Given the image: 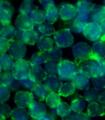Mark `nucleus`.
Listing matches in <instances>:
<instances>
[{"label": "nucleus", "instance_id": "f257e3e1", "mask_svg": "<svg viewBox=\"0 0 105 120\" xmlns=\"http://www.w3.org/2000/svg\"><path fill=\"white\" fill-rule=\"evenodd\" d=\"M78 72L76 65L69 60H62L58 64V75L61 80L72 81Z\"/></svg>", "mask_w": 105, "mask_h": 120}, {"label": "nucleus", "instance_id": "f03ea898", "mask_svg": "<svg viewBox=\"0 0 105 120\" xmlns=\"http://www.w3.org/2000/svg\"><path fill=\"white\" fill-rule=\"evenodd\" d=\"M72 53L75 59V65L80 62L89 61L92 59V51L87 43L80 42L72 48Z\"/></svg>", "mask_w": 105, "mask_h": 120}, {"label": "nucleus", "instance_id": "7ed1b4c3", "mask_svg": "<svg viewBox=\"0 0 105 120\" xmlns=\"http://www.w3.org/2000/svg\"><path fill=\"white\" fill-rule=\"evenodd\" d=\"M54 34V42L61 48L71 47L74 43V38L69 29H62L56 31Z\"/></svg>", "mask_w": 105, "mask_h": 120}, {"label": "nucleus", "instance_id": "20e7f679", "mask_svg": "<svg viewBox=\"0 0 105 120\" xmlns=\"http://www.w3.org/2000/svg\"><path fill=\"white\" fill-rule=\"evenodd\" d=\"M30 67L28 62L26 60H17L13 65L12 73L16 79L20 81L23 80L29 77Z\"/></svg>", "mask_w": 105, "mask_h": 120}, {"label": "nucleus", "instance_id": "39448f33", "mask_svg": "<svg viewBox=\"0 0 105 120\" xmlns=\"http://www.w3.org/2000/svg\"><path fill=\"white\" fill-rule=\"evenodd\" d=\"M78 72L88 79H92L98 75V66L94 62L85 61L76 65Z\"/></svg>", "mask_w": 105, "mask_h": 120}, {"label": "nucleus", "instance_id": "423d86ee", "mask_svg": "<svg viewBox=\"0 0 105 120\" xmlns=\"http://www.w3.org/2000/svg\"><path fill=\"white\" fill-rule=\"evenodd\" d=\"M83 33L85 37L91 41H96L101 34V27L98 24L89 22L84 27Z\"/></svg>", "mask_w": 105, "mask_h": 120}, {"label": "nucleus", "instance_id": "0eeeda50", "mask_svg": "<svg viewBox=\"0 0 105 120\" xmlns=\"http://www.w3.org/2000/svg\"><path fill=\"white\" fill-rule=\"evenodd\" d=\"M8 51L10 56L15 60L22 59L25 56L26 51V45L23 43L13 41L10 42Z\"/></svg>", "mask_w": 105, "mask_h": 120}, {"label": "nucleus", "instance_id": "6e6552de", "mask_svg": "<svg viewBox=\"0 0 105 120\" xmlns=\"http://www.w3.org/2000/svg\"><path fill=\"white\" fill-rule=\"evenodd\" d=\"M34 100L32 92L27 91H18L14 97L15 102L18 107L24 108L29 107Z\"/></svg>", "mask_w": 105, "mask_h": 120}, {"label": "nucleus", "instance_id": "1a4fd4ad", "mask_svg": "<svg viewBox=\"0 0 105 120\" xmlns=\"http://www.w3.org/2000/svg\"><path fill=\"white\" fill-rule=\"evenodd\" d=\"M93 3L84 1L78 0L75 5L76 10L75 17L82 21H87L89 18V15Z\"/></svg>", "mask_w": 105, "mask_h": 120}, {"label": "nucleus", "instance_id": "9d476101", "mask_svg": "<svg viewBox=\"0 0 105 120\" xmlns=\"http://www.w3.org/2000/svg\"><path fill=\"white\" fill-rule=\"evenodd\" d=\"M91 22L99 24L105 20V7L93 4L89 15Z\"/></svg>", "mask_w": 105, "mask_h": 120}, {"label": "nucleus", "instance_id": "9b49d317", "mask_svg": "<svg viewBox=\"0 0 105 120\" xmlns=\"http://www.w3.org/2000/svg\"><path fill=\"white\" fill-rule=\"evenodd\" d=\"M30 67L29 78L30 80L36 83L44 82L47 77V73L45 70L39 65L31 64Z\"/></svg>", "mask_w": 105, "mask_h": 120}, {"label": "nucleus", "instance_id": "f8f14e48", "mask_svg": "<svg viewBox=\"0 0 105 120\" xmlns=\"http://www.w3.org/2000/svg\"><path fill=\"white\" fill-rule=\"evenodd\" d=\"M28 113L32 118L39 119L46 116V108L43 103L37 102L34 100L33 102L29 107Z\"/></svg>", "mask_w": 105, "mask_h": 120}, {"label": "nucleus", "instance_id": "ddd939ff", "mask_svg": "<svg viewBox=\"0 0 105 120\" xmlns=\"http://www.w3.org/2000/svg\"><path fill=\"white\" fill-rule=\"evenodd\" d=\"M15 26L17 29L24 31L33 29L34 24L29 15L21 14L16 19Z\"/></svg>", "mask_w": 105, "mask_h": 120}, {"label": "nucleus", "instance_id": "4468645a", "mask_svg": "<svg viewBox=\"0 0 105 120\" xmlns=\"http://www.w3.org/2000/svg\"><path fill=\"white\" fill-rule=\"evenodd\" d=\"M44 85L50 92L58 94L59 89L63 85V83L61 79L57 75H49L46 78Z\"/></svg>", "mask_w": 105, "mask_h": 120}, {"label": "nucleus", "instance_id": "2eb2a0df", "mask_svg": "<svg viewBox=\"0 0 105 120\" xmlns=\"http://www.w3.org/2000/svg\"><path fill=\"white\" fill-rule=\"evenodd\" d=\"M58 12L61 19L64 21L71 20L76 16L75 6L70 4H65L62 5Z\"/></svg>", "mask_w": 105, "mask_h": 120}, {"label": "nucleus", "instance_id": "dca6fc26", "mask_svg": "<svg viewBox=\"0 0 105 120\" xmlns=\"http://www.w3.org/2000/svg\"><path fill=\"white\" fill-rule=\"evenodd\" d=\"M92 59L91 60L104 59L105 58V43L97 41L93 44L91 47Z\"/></svg>", "mask_w": 105, "mask_h": 120}, {"label": "nucleus", "instance_id": "f3484780", "mask_svg": "<svg viewBox=\"0 0 105 120\" xmlns=\"http://www.w3.org/2000/svg\"><path fill=\"white\" fill-rule=\"evenodd\" d=\"M75 89L79 90H87L90 87V82L88 78L81 73L78 72L72 81Z\"/></svg>", "mask_w": 105, "mask_h": 120}, {"label": "nucleus", "instance_id": "a211bd4d", "mask_svg": "<svg viewBox=\"0 0 105 120\" xmlns=\"http://www.w3.org/2000/svg\"><path fill=\"white\" fill-rule=\"evenodd\" d=\"M51 92L48 90L44 84L42 83H36L32 94L33 97L38 100L40 102L44 101Z\"/></svg>", "mask_w": 105, "mask_h": 120}, {"label": "nucleus", "instance_id": "6ab92c4d", "mask_svg": "<svg viewBox=\"0 0 105 120\" xmlns=\"http://www.w3.org/2000/svg\"><path fill=\"white\" fill-rule=\"evenodd\" d=\"M72 95L70 106L72 110L76 113L82 112L86 106L84 98L76 93Z\"/></svg>", "mask_w": 105, "mask_h": 120}, {"label": "nucleus", "instance_id": "aec40b11", "mask_svg": "<svg viewBox=\"0 0 105 120\" xmlns=\"http://www.w3.org/2000/svg\"><path fill=\"white\" fill-rule=\"evenodd\" d=\"M54 44V41L49 36L43 34L39 38L36 45L39 49L43 52H47L51 48Z\"/></svg>", "mask_w": 105, "mask_h": 120}, {"label": "nucleus", "instance_id": "412c9836", "mask_svg": "<svg viewBox=\"0 0 105 120\" xmlns=\"http://www.w3.org/2000/svg\"><path fill=\"white\" fill-rule=\"evenodd\" d=\"M87 113L91 117L105 116V107L98 103H89L87 107Z\"/></svg>", "mask_w": 105, "mask_h": 120}, {"label": "nucleus", "instance_id": "4be33fe9", "mask_svg": "<svg viewBox=\"0 0 105 120\" xmlns=\"http://www.w3.org/2000/svg\"><path fill=\"white\" fill-rule=\"evenodd\" d=\"M44 10L46 14V20L48 23L53 24L58 20L59 12L55 5L48 4Z\"/></svg>", "mask_w": 105, "mask_h": 120}, {"label": "nucleus", "instance_id": "5701e85b", "mask_svg": "<svg viewBox=\"0 0 105 120\" xmlns=\"http://www.w3.org/2000/svg\"><path fill=\"white\" fill-rule=\"evenodd\" d=\"M17 31V29L12 25L3 26L0 30V35L9 42H11L14 41Z\"/></svg>", "mask_w": 105, "mask_h": 120}, {"label": "nucleus", "instance_id": "b1692460", "mask_svg": "<svg viewBox=\"0 0 105 120\" xmlns=\"http://www.w3.org/2000/svg\"><path fill=\"white\" fill-rule=\"evenodd\" d=\"M50 58L47 53L46 52L40 51L36 52L32 54L28 63L30 65L36 64L40 65L43 63H45Z\"/></svg>", "mask_w": 105, "mask_h": 120}, {"label": "nucleus", "instance_id": "393cba45", "mask_svg": "<svg viewBox=\"0 0 105 120\" xmlns=\"http://www.w3.org/2000/svg\"><path fill=\"white\" fill-rule=\"evenodd\" d=\"M39 39L38 35L33 29L24 31L22 34L23 43L26 45L32 46L36 44Z\"/></svg>", "mask_w": 105, "mask_h": 120}, {"label": "nucleus", "instance_id": "a878e982", "mask_svg": "<svg viewBox=\"0 0 105 120\" xmlns=\"http://www.w3.org/2000/svg\"><path fill=\"white\" fill-rule=\"evenodd\" d=\"M88 23H89V22L88 20L85 21H82L77 18L75 17L71 20L69 29L75 33H82L84 27Z\"/></svg>", "mask_w": 105, "mask_h": 120}, {"label": "nucleus", "instance_id": "bb28decb", "mask_svg": "<svg viewBox=\"0 0 105 120\" xmlns=\"http://www.w3.org/2000/svg\"><path fill=\"white\" fill-rule=\"evenodd\" d=\"M13 13L9 8L3 6L0 9V23L3 26L10 25Z\"/></svg>", "mask_w": 105, "mask_h": 120}, {"label": "nucleus", "instance_id": "cd10ccee", "mask_svg": "<svg viewBox=\"0 0 105 120\" xmlns=\"http://www.w3.org/2000/svg\"><path fill=\"white\" fill-rule=\"evenodd\" d=\"M13 59L9 54H4L0 56V67L5 71H10L14 65Z\"/></svg>", "mask_w": 105, "mask_h": 120}, {"label": "nucleus", "instance_id": "c85d7f7f", "mask_svg": "<svg viewBox=\"0 0 105 120\" xmlns=\"http://www.w3.org/2000/svg\"><path fill=\"white\" fill-rule=\"evenodd\" d=\"M29 114L25 108L17 107L11 111V118L12 120H28Z\"/></svg>", "mask_w": 105, "mask_h": 120}, {"label": "nucleus", "instance_id": "c756f323", "mask_svg": "<svg viewBox=\"0 0 105 120\" xmlns=\"http://www.w3.org/2000/svg\"><path fill=\"white\" fill-rule=\"evenodd\" d=\"M30 18L34 24L39 25L46 20V14L44 10L36 9L31 13Z\"/></svg>", "mask_w": 105, "mask_h": 120}, {"label": "nucleus", "instance_id": "7c9ffc66", "mask_svg": "<svg viewBox=\"0 0 105 120\" xmlns=\"http://www.w3.org/2000/svg\"><path fill=\"white\" fill-rule=\"evenodd\" d=\"M47 54L49 56L50 60L54 61L56 63H58L62 60L63 51L62 48L57 45L53 46L50 50L47 51Z\"/></svg>", "mask_w": 105, "mask_h": 120}, {"label": "nucleus", "instance_id": "2f4dec72", "mask_svg": "<svg viewBox=\"0 0 105 120\" xmlns=\"http://www.w3.org/2000/svg\"><path fill=\"white\" fill-rule=\"evenodd\" d=\"M99 98V90L95 88H88L85 90L84 99L86 101L91 103L98 102Z\"/></svg>", "mask_w": 105, "mask_h": 120}, {"label": "nucleus", "instance_id": "473e14b6", "mask_svg": "<svg viewBox=\"0 0 105 120\" xmlns=\"http://www.w3.org/2000/svg\"><path fill=\"white\" fill-rule=\"evenodd\" d=\"M46 101L48 106L52 109H55L61 102V99L58 94L51 92L46 99Z\"/></svg>", "mask_w": 105, "mask_h": 120}, {"label": "nucleus", "instance_id": "72a5a7b5", "mask_svg": "<svg viewBox=\"0 0 105 120\" xmlns=\"http://www.w3.org/2000/svg\"><path fill=\"white\" fill-rule=\"evenodd\" d=\"M75 91V88L72 82H67L63 84L59 89L58 94L62 96L67 97L71 96Z\"/></svg>", "mask_w": 105, "mask_h": 120}, {"label": "nucleus", "instance_id": "f704fd0d", "mask_svg": "<svg viewBox=\"0 0 105 120\" xmlns=\"http://www.w3.org/2000/svg\"><path fill=\"white\" fill-rule=\"evenodd\" d=\"M15 80V78L10 71H4L2 72L0 75V83L8 88L13 83Z\"/></svg>", "mask_w": 105, "mask_h": 120}, {"label": "nucleus", "instance_id": "c9c22d12", "mask_svg": "<svg viewBox=\"0 0 105 120\" xmlns=\"http://www.w3.org/2000/svg\"><path fill=\"white\" fill-rule=\"evenodd\" d=\"M36 9V6L33 4V1L29 0H24L19 8V11L21 14L29 15L32 11Z\"/></svg>", "mask_w": 105, "mask_h": 120}, {"label": "nucleus", "instance_id": "e433bc0d", "mask_svg": "<svg viewBox=\"0 0 105 120\" xmlns=\"http://www.w3.org/2000/svg\"><path fill=\"white\" fill-rule=\"evenodd\" d=\"M45 70L47 76L58 75V63L49 59L45 63Z\"/></svg>", "mask_w": 105, "mask_h": 120}, {"label": "nucleus", "instance_id": "4c0bfd02", "mask_svg": "<svg viewBox=\"0 0 105 120\" xmlns=\"http://www.w3.org/2000/svg\"><path fill=\"white\" fill-rule=\"evenodd\" d=\"M38 28L39 31L43 34L48 35V36H50V35L53 34L55 32L52 24L45 22L39 24Z\"/></svg>", "mask_w": 105, "mask_h": 120}, {"label": "nucleus", "instance_id": "58836bf2", "mask_svg": "<svg viewBox=\"0 0 105 120\" xmlns=\"http://www.w3.org/2000/svg\"><path fill=\"white\" fill-rule=\"evenodd\" d=\"M72 111L71 106L65 102H61L56 108V112L62 118L68 116Z\"/></svg>", "mask_w": 105, "mask_h": 120}, {"label": "nucleus", "instance_id": "ea45409f", "mask_svg": "<svg viewBox=\"0 0 105 120\" xmlns=\"http://www.w3.org/2000/svg\"><path fill=\"white\" fill-rule=\"evenodd\" d=\"M92 82L94 88L98 90H103L105 88V77L98 75L92 78Z\"/></svg>", "mask_w": 105, "mask_h": 120}, {"label": "nucleus", "instance_id": "a19ab883", "mask_svg": "<svg viewBox=\"0 0 105 120\" xmlns=\"http://www.w3.org/2000/svg\"><path fill=\"white\" fill-rule=\"evenodd\" d=\"M10 90L8 87L1 84L0 85V103H4L9 99Z\"/></svg>", "mask_w": 105, "mask_h": 120}, {"label": "nucleus", "instance_id": "79ce46f5", "mask_svg": "<svg viewBox=\"0 0 105 120\" xmlns=\"http://www.w3.org/2000/svg\"><path fill=\"white\" fill-rule=\"evenodd\" d=\"M21 85L24 88L28 90L31 92L33 91V89L36 86V83L30 80L29 77L26 79H24L23 80L20 81Z\"/></svg>", "mask_w": 105, "mask_h": 120}, {"label": "nucleus", "instance_id": "37998d69", "mask_svg": "<svg viewBox=\"0 0 105 120\" xmlns=\"http://www.w3.org/2000/svg\"><path fill=\"white\" fill-rule=\"evenodd\" d=\"M11 109L10 106L5 103L0 104V114L4 116L5 119L8 118L11 113Z\"/></svg>", "mask_w": 105, "mask_h": 120}, {"label": "nucleus", "instance_id": "c03bdc74", "mask_svg": "<svg viewBox=\"0 0 105 120\" xmlns=\"http://www.w3.org/2000/svg\"><path fill=\"white\" fill-rule=\"evenodd\" d=\"M98 66V75L105 77V60L98 59L93 61Z\"/></svg>", "mask_w": 105, "mask_h": 120}, {"label": "nucleus", "instance_id": "a18cd8bd", "mask_svg": "<svg viewBox=\"0 0 105 120\" xmlns=\"http://www.w3.org/2000/svg\"><path fill=\"white\" fill-rule=\"evenodd\" d=\"M10 42L4 38L0 37V56L5 54L8 50Z\"/></svg>", "mask_w": 105, "mask_h": 120}, {"label": "nucleus", "instance_id": "49530a36", "mask_svg": "<svg viewBox=\"0 0 105 120\" xmlns=\"http://www.w3.org/2000/svg\"><path fill=\"white\" fill-rule=\"evenodd\" d=\"M91 116L89 115L88 113L80 112L76 113V120H90Z\"/></svg>", "mask_w": 105, "mask_h": 120}, {"label": "nucleus", "instance_id": "de8ad7c7", "mask_svg": "<svg viewBox=\"0 0 105 120\" xmlns=\"http://www.w3.org/2000/svg\"><path fill=\"white\" fill-rule=\"evenodd\" d=\"M20 87H21L20 81L15 79V80L14 82H13V83L9 87V89H10V91L14 92V91H18V90L20 89Z\"/></svg>", "mask_w": 105, "mask_h": 120}, {"label": "nucleus", "instance_id": "09e8293b", "mask_svg": "<svg viewBox=\"0 0 105 120\" xmlns=\"http://www.w3.org/2000/svg\"><path fill=\"white\" fill-rule=\"evenodd\" d=\"M101 27V36L99 39H100V41H105V20L99 24Z\"/></svg>", "mask_w": 105, "mask_h": 120}, {"label": "nucleus", "instance_id": "8fccbe9b", "mask_svg": "<svg viewBox=\"0 0 105 120\" xmlns=\"http://www.w3.org/2000/svg\"><path fill=\"white\" fill-rule=\"evenodd\" d=\"M76 113L73 111H71L70 113L68 116L63 117L62 120H76Z\"/></svg>", "mask_w": 105, "mask_h": 120}, {"label": "nucleus", "instance_id": "3c124183", "mask_svg": "<svg viewBox=\"0 0 105 120\" xmlns=\"http://www.w3.org/2000/svg\"><path fill=\"white\" fill-rule=\"evenodd\" d=\"M39 1L40 3V4L42 5L44 9L48 4H51L55 5L54 1V0H39Z\"/></svg>", "mask_w": 105, "mask_h": 120}, {"label": "nucleus", "instance_id": "603ef678", "mask_svg": "<svg viewBox=\"0 0 105 120\" xmlns=\"http://www.w3.org/2000/svg\"><path fill=\"white\" fill-rule=\"evenodd\" d=\"M23 32V31H21V30H20L17 29V34H16V35H15L14 41H17L23 43V40H22Z\"/></svg>", "mask_w": 105, "mask_h": 120}, {"label": "nucleus", "instance_id": "864d4df0", "mask_svg": "<svg viewBox=\"0 0 105 120\" xmlns=\"http://www.w3.org/2000/svg\"><path fill=\"white\" fill-rule=\"evenodd\" d=\"M98 102L101 105H103L105 107V90L101 92V94H99V98Z\"/></svg>", "mask_w": 105, "mask_h": 120}, {"label": "nucleus", "instance_id": "5fc2aeb1", "mask_svg": "<svg viewBox=\"0 0 105 120\" xmlns=\"http://www.w3.org/2000/svg\"><path fill=\"white\" fill-rule=\"evenodd\" d=\"M3 6H6L8 8H9V9H10L13 12H14V8H13L11 4L9 2L6 1V0H4V1L3 0Z\"/></svg>", "mask_w": 105, "mask_h": 120}, {"label": "nucleus", "instance_id": "6e6d98bb", "mask_svg": "<svg viewBox=\"0 0 105 120\" xmlns=\"http://www.w3.org/2000/svg\"><path fill=\"white\" fill-rule=\"evenodd\" d=\"M37 120H51V119H50L49 118H48V117L45 116V117H43V118L37 119Z\"/></svg>", "mask_w": 105, "mask_h": 120}, {"label": "nucleus", "instance_id": "4d7b16f0", "mask_svg": "<svg viewBox=\"0 0 105 120\" xmlns=\"http://www.w3.org/2000/svg\"><path fill=\"white\" fill-rule=\"evenodd\" d=\"M3 0H0V9L3 7Z\"/></svg>", "mask_w": 105, "mask_h": 120}, {"label": "nucleus", "instance_id": "13d9d810", "mask_svg": "<svg viewBox=\"0 0 105 120\" xmlns=\"http://www.w3.org/2000/svg\"><path fill=\"white\" fill-rule=\"evenodd\" d=\"M0 120H6V119H5L4 116H3L1 114H0Z\"/></svg>", "mask_w": 105, "mask_h": 120}, {"label": "nucleus", "instance_id": "bf43d9fd", "mask_svg": "<svg viewBox=\"0 0 105 120\" xmlns=\"http://www.w3.org/2000/svg\"><path fill=\"white\" fill-rule=\"evenodd\" d=\"M80 1H84L89 2V3H92L93 0H80Z\"/></svg>", "mask_w": 105, "mask_h": 120}, {"label": "nucleus", "instance_id": "052dcab7", "mask_svg": "<svg viewBox=\"0 0 105 120\" xmlns=\"http://www.w3.org/2000/svg\"><path fill=\"white\" fill-rule=\"evenodd\" d=\"M1 73H2V69H1V67H0V75H1Z\"/></svg>", "mask_w": 105, "mask_h": 120}, {"label": "nucleus", "instance_id": "680f3d73", "mask_svg": "<svg viewBox=\"0 0 105 120\" xmlns=\"http://www.w3.org/2000/svg\"><path fill=\"white\" fill-rule=\"evenodd\" d=\"M104 6L105 7V0H104Z\"/></svg>", "mask_w": 105, "mask_h": 120}, {"label": "nucleus", "instance_id": "e2e57ef3", "mask_svg": "<svg viewBox=\"0 0 105 120\" xmlns=\"http://www.w3.org/2000/svg\"></svg>", "mask_w": 105, "mask_h": 120}]
</instances>
